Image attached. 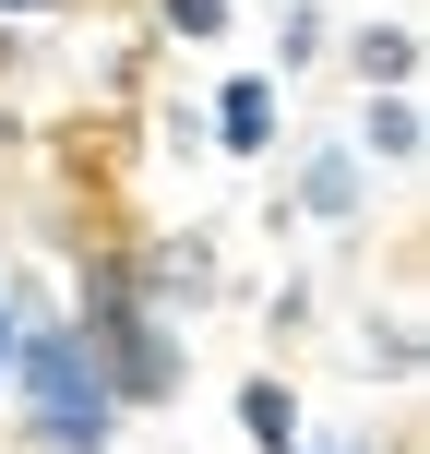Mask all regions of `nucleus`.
<instances>
[{"label": "nucleus", "instance_id": "1", "mask_svg": "<svg viewBox=\"0 0 430 454\" xmlns=\"http://www.w3.org/2000/svg\"><path fill=\"white\" fill-rule=\"evenodd\" d=\"M0 383L24 395V431H36L48 454H96L120 431V395H108V371H96V347L72 335V323L12 335V371H0Z\"/></svg>", "mask_w": 430, "mask_h": 454}, {"label": "nucleus", "instance_id": "2", "mask_svg": "<svg viewBox=\"0 0 430 454\" xmlns=\"http://www.w3.org/2000/svg\"><path fill=\"white\" fill-rule=\"evenodd\" d=\"M72 335L96 347V371H108L120 407H156V395H180V347L156 335V299H144V275H132V263H96V275H84V323H72Z\"/></svg>", "mask_w": 430, "mask_h": 454}, {"label": "nucleus", "instance_id": "3", "mask_svg": "<svg viewBox=\"0 0 430 454\" xmlns=\"http://www.w3.org/2000/svg\"><path fill=\"white\" fill-rule=\"evenodd\" d=\"M215 144H227V156H263V144H275V84H263V72H239V84L215 96Z\"/></svg>", "mask_w": 430, "mask_h": 454}, {"label": "nucleus", "instance_id": "4", "mask_svg": "<svg viewBox=\"0 0 430 454\" xmlns=\"http://www.w3.org/2000/svg\"><path fill=\"white\" fill-rule=\"evenodd\" d=\"M359 144H371V156H383V168H418V96H407V84H395V96H371Z\"/></svg>", "mask_w": 430, "mask_h": 454}, {"label": "nucleus", "instance_id": "5", "mask_svg": "<svg viewBox=\"0 0 430 454\" xmlns=\"http://www.w3.org/2000/svg\"><path fill=\"white\" fill-rule=\"evenodd\" d=\"M239 431L263 442V454H299V395H287V383H251V395H239Z\"/></svg>", "mask_w": 430, "mask_h": 454}, {"label": "nucleus", "instance_id": "6", "mask_svg": "<svg viewBox=\"0 0 430 454\" xmlns=\"http://www.w3.org/2000/svg\"><path fill=\"white\" fill-rule=\"evenodd\" d=\"M299 204H311V215H359V156H347V144L311 156V168H299Z\"/></svg>", "mask_w": 430, "mask_h": 454}, {"label": "nucleus", "instance_id": "7", "mask_svg": "<svg viewBox=\"0 0 430 454\" xmlns=\"http://www.w3.org/2000/svg\"><path fill=\"white\" fill-rule=\"evenodd\" d=\"M407 72H418V36H407V24H371V36H359V84H407Z\"/></svg>", "mask_w": 430, "mask_h": 454}, {"label": "nucleus", "instance_id": "8", "mask_svg": "<svg viewBox=\"0 0 430 454\" xmlns=\"http://www.w3.org/2000/svg\"><path fill=\"white\" fill-rule=\"evenodd\" d=\"M227 24V0H168V36H215Z\"/></svg>", "mask_w": 430, "mask_h": 454}, {"label": "nucleus", "instance_id": "9", "mask_svg": "<svg viewBox=\"0 0 430 454\" xmlns=\"http://www.w3.org/2000/svg\"><path fill=\"white\" fill-rule=\"evenodd\" d=\"M0 371H12V299H0Z\"/></svg>", "mask_w": 430, "mask_h": 454}, {"label": "nucleus", "instance_id": "10", "mask_svg": "<svg viewBox=\"0 0 430 454\" xmlns=\"http://www.w3.org/2000/svg\"><path fill=\"white\" fill-rule=\"evenodd\" d=\"M0 12H48V0H0Z\"/></svg>", "mask_w": 430, "mask_h": 454}]
</instances>
